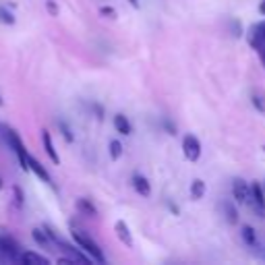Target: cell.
Here are the masks:
<instances>
[{"mask_svg": "<svg viewBox=\"0 0 265 265\" xmlns=\"http://www.w3.org/2000/svg\"><path fill=\"white\" fill-rule=\"evenodd\" d=\"M0 131H3L5 143L9 145V149H13V151H15L17 160H19V166H21V170L29 172V151H27L25 143L21 141L19 133H17L13 127H9V125H3V127H0Z\"/></svg>", "mask_w": 265, "mask_h": 265, "instance_id": "cell-1", "label": "cell"}, {"mask_svg": "<svg viewBox=\"0 0 265 265\" xmlns=\"http://www.w3.org/2000/svg\"><path fill=\"white\" fill-rule=\"evenodd\" d=\"M73 242H75L77 246H81V249L94 259V263H106L104 251L100 249V244H98L90 234H85V232H81V230H73Z\"/></svg>", "mask_w": 265, "mask_h": 265, "instance_id": "cell-2", "label": "cell"}, {"mask_svg": "<svg viewBox=\"0 0 265 265\" xmlns=\"http://www.w3.org/2000/svg\"><path fill=\"white\" fill-rule=\"evenodd\" d=\"M249 44H251V48L259 54V58H261V64L265 66V19L263 21H257V23H253L251 25V29H249Z\"/></svg>", "mask_w": 265, "mask_h": 265, "instance_id": "cell-3", "label": "cell"}, {"mask_svg": "<svg viewBox=\"0 0 265 265\" xmlns=\"http://www.w3.org/2000/svg\"><path fill=\"white\" fill-rule=\"evenodd\" d=\"M21 253L23 251H21L19 242H17L13 236H9V234L0 236V261H11V263H15V261H19Z\"/></svg>", "mask_w": 265, "mask_h": 265, "instance_id": "cell-4", "label": "cell"}, {"mask_svg": "<svg viewBox=\"0 0 265 265\" xmlns=\"http://www.w3.org/2000/svg\"><path fill=\"white\" fill-rule=\"evenodd\" d=\"M183 153L189 162H197L201 157V141L195 135H185L183 137Z\"/></svg>", "mask_w": 265, "mask_h": 265, "instance_id": "cell-5", "label": "cell"}, {"mask_svg": "<svg viewBox=\"0 0 265 265\" xmlns=\"http://www.w3.org/2000/svg\"><path fill=\"white\" fill-rule=\"evenodd\" d=\"M232 197L240 205H249L251 203V185L242 179H234L232 181Z\"/></svg>", "mask_w": 265, "mask_h": 265, "instance_id": "cell-6", "label": "cell"}, {"mask_svg": "<svg viewBox=\"0 0 265 265\" xmlns=\"http://www.w3.org/2000/svg\"><path fill=\"white\" fill-rule=\"evenodd\" d=\"M259 218H265V189L259 185V183H253L251 185V203H249Z\"/></svg>", "mask_w": 265, "mask_h": 265, "instance_id": "cell-7", "label": "cell"}, {"mask_svg": "<svg viewBox=\"0 0 265 265\" xmlns=\"http://www.w3.org/2000/svg\"><path fill=\"white\" fill-rule=\"evenodd\" d=\"M42 145H44L46 155L50 157V162L58 166V164H60V155H58V151H56V147H54V141H52V135H50L48 129L42 131Z\"/></svg>", "mask_w": 265, "mask_h": 265, "instance_id": "cell-8", "label": "cell"}, {"mask_svg": "<svg viewBox=\"0 0 265 265\" xmlns=\"http://www.w3.org/2000/svg\"><path fill=\"white\" fill-rule=\"evenodd\" d=\"M131 185H133V189L139 193L141 197H149V195H151V183H149L141 172H135V174L131 176Z\"/></svg>", "mask_w": 265, "mask_h": 265, "instance_id": "cell-9", "label": "cell"}, {"mask_svg": "<svg viewBox=\"0 0 265 265\" xmlns=\"http://www.w3.org/2000/svg\"><path fill=\"white\" fill-rule=\"evenodd\" d=\"M112 125H114V131L118 133V135H131L133 133V125H131V120H129V116H125V114H114V118H112Z\"/></svg>", "mask_w": 265, "mask_h": 265, "instance_id": "cell-10", "label": "cell"}, {"mask_svg": "<svg viewBox=\"0 0 265 265\" xmlns=\"http://www.w3.org/2000/svg\"><path fill=\"white\" fill-rule=\"evenodd\" d=\"M114 230H116V236H118L120 242H125L127 246H133L135 244L133 242V234H131V228H129V224L125 220H118L114 224Z\"/></svg>", "mask_w": 265, "mask_h": 265, "instance_id": "cell-11", "label": "cell"}, {"mask_svg": "<svg viewBox=\"0 0 265 265\" xmlns=\"http://www.w3.org/2000/svg\"><path fill=\"white\" fill-rule=\"evenodd\" d=\"M29 172H33L35 176H38V179L42 181V183H46V185H52V176L48 174V170L35 160L33 155H29Z\"/></svg>", "mask_w": 265, "mask_h": 265, "instance_id": "cell-12", "label": "cell"}, {"mask_svg": "<svg viewBox=\"0 0 265 265\" xmlns=\"http://www.w3.org/2000/svg\"><path fill=\"white\" fill-rule=\"evenodd\" d=\"M77 209H79V214H83V216H87V218H94V220L100 218V211H98V207L92 203V199H85V197L77 199Z\"/></svg>", "mask_w": 265, "mask_h": 265, "instance_id": "cell-13", "label": "cell"}, {"mask_svg": "<svg viewBox=\"0 0 265 265\" xmlns=\"http://www.w3.org/2000/svg\"><path fill=\"white\" fill-rule=\"evenodd\" d=\"M19 263H23V265H50V259L44 257V255H40V253L25 251V253H21Z\"/></svg>", "mask_w": 265, "mask_h": 265, "instance_id": "cell-14", "label": "cell"}, {"mask_svg": "<svg viewBox=\"0 0 265 265\" xmlns=\"http://www.w3.org/2000/svg\"><path fill=\"white\" fill-rule=\"evenodd\" d=\"M240 238H242V242H244L246 246H251V249L259 244V236H257V232H255V228L249 226V224L240 226Z\"/></svg>", "mask_w": 265, "mask_h": 265, "instance_id": "cell-15", "label": "cell"}, {"mask_svg": "<svg viewBox=\"0 0 265 265\" xmlns=\"http://www.w3.org/2000/svg\"><path fill=\"white\" fill-rule=\"evenodd\" d=\"M222 209H224V218L230 226H236L238 224V207H236V201H224L222 203Z\"/></svg>", "mask_w": 265, "mask_h": 265, "instance_id": "cell-16", "label": "cell"}, {"mask_svg": "<svg viewBox=\"0 0 265 265\" xmlns=\"http://www.w3.org/2000/svg\"><path fill=\"white\" fill-rule=\"evenodd\" d=\"M31 238H33V242L38 244V246H48L52 242V238H50V234L46 230V226L44 228H33V230H31Z\"/></svg>", "mask_w": 265, "mask_h": 265, "instance_id": "cell-17", "label": "cell"}, {"mask_svg": "<svg viewBox=\"0 0 265 265\" xmlns=\"http://www.w3.org/2000/svg\"><path fill=\"white\" fill-rule=\"evenodd\" d=\"M205 183L201 181V179H195L191 183V197L195 199V201H199V199H203V195H205Z\"/></svg>", "mask_w": 265, "mask_h": 265, "instance_id": "cell-18", "label": "cell"}, {"mask_svg": "<svg viewBox=\"0 0 265 265\" xmlns=\"http://www.w3.org/2000/svg\"><path fill=\"white\" fill-rule=\"evenodd\" d=\"M108 151H110V157L114 162H118L120 157H122V153H125V147H122V143L118 139H112L110 143H108Z\"/></svg>", "mask_w": 265, "mask_h": 265, "instance_id": "cell-19", "label": "cell"}, {"mask_svg": "<svg viewBox=\"0 0 265 265\" xmlns=\"http://www.w3.org/2000/svg\"><path fill=\"white\" fill-rule=\"evenodd\" d=\"M251 104H253V108L261 114H265V94L263 92H253L251 94Z\"/></svg>", "mask_w": 265, "mask_h": 265, "instance_id": "cell-20", "label": "cell"}, {"mask_svg": "<svg viewBox=\"0 0 265 265\" xmlns=\"http://www.w3.org/2000/svg\"><path fill=\"white\" fill-rule=\"evenodd\" d=\"M56 125H58V129H60V135L64 137V141H66V143H73V141H75V135H73V131H70V127L66 125V120H58Z\"/></svg>", "mask_w": 265, "mask_h": 265, "instance_id": "cell-21", "label": "cell"}, {"mask_svg": "<svg viewBox=\"0 0 265 265\" xmlns=\"http://www.w3.org/2000/svg\"><path fill=\"white\" fill-rule=\"evenodd\" d=\"M0 23H5V25H15V23H17L15 15H13L7 7H0Z\"/></svg>", "mask_w": 265, "mask_h": 265, "instance_id": "cell-22", "label": "cell"}, {"mask_svg": "<svg viewBox=\"0 0 265 265\" xmlns=\"http://www.w3.org/2000/svg\"><path fill=\"white\" fill-rule=\"evenodd\" d=\"M230 29H232L234 38H242V25H240L238 19H230Z\"/></svg>", "mask_w": 265, "mask_h": 265, "instance_id": "cell-23", "label": "cell"}, {"mask_svg": "<svg viewBox=\"0 0 265 265\" xmlns=\"http://www.w3.org/2000/svg\"><path fill=\"white\" fill-rule=\"evenodd\" d=\"M46 11L50 13V17H58V5L54 3V0H46Z\"/></svg>", "mask_w": 265, "mask_h": 265, "instance_id": "cell-24", "label": "cell"}, {"mask_svg": "<svg viewBox=\"0 0 265 265\" xmlns=\"http://www.w3.org/2000/svg\"><path fill=\"white\" fill-rule=\"evenodd\" d=\"M13 193H15V203H17V207H21V205H23V201H25L21 187H13Z\"/></svg>", "mask_w": 265, "mask_h": 265, "instance_id": "cell-25", "label": "cell"}, {"mask_svg": "<svg viewBox=\"0 0 265 265\" xmlns=\"http://www.w3.org/2000/svg\"><path fill=\"white\" fill-rule=\"evenodd\" d=\"M100 15L102 17H108V19H116V11L112 7H102L100 9Z\"/></svg>", "mask_w": 265, "mask_h": 265, "instance_id": "cell-26", "label": "cell"}, {"mask_svg": "<svg viewBox=\"0 0 265 265\" xmlns=\"http://www.w3.org/2000/svg\"><path fill=\"white\" fill-rule=\"evenodd\" d=\"M162 125H164V129H166V133L168 135H176V125H172V120H168V118H164V122H162Z\"/></svg>", "mask_w": 265, "mask_h": 265, "instance_id": "cell-27", "label": "cell"}, {"mask_svg": "<svg viewBox=\"0 0 265 265\" xmlns=\"http://www.w3.org/2000/svg\"><path fill=\"white\" fill-rule=\"evenodd\" d=\"M92 108H94V112H96V118L102 120V118H104V108H102V106L94 102V104H92Z\"/></svg>", "mask_w": 265, "mask_h": 265, "instance_id": "cell-28", "label": "cell"}, {"mask_svg": "<svg viewBox=\"0 0 265 265\" xmlns=\"http://www.w3.org/2000/svg\"><path fill=\"white\" fill-rule=\"evenodd\" d=\"M168 209L172 211V214H174V216H181V207H179V205H176V203H172V201H168Z\"/></svg>", "mask_w": 265, "mask_h": 265, "instance_id": "cell-29", "label": "cell"}, {"mask_svg": "<svg viewBox=\"0 0 265 265\" xmlns=\"http://www.w3.org/2000/svg\"><path fill=\"white\" fill-rule=\"evenodd\" d=\"M129 3H131V7H133V9H139V7H141L139 0H129Z\"/></svg>", "mask_w": 265, "mask_h": 265, "instance_id": "cell-30", "label": "cell"}, {"mask_svg": "<svg viewBox=\"0 0 265 265\" xmlns=\"http://www.w3.org/2000/svg\"><path fill=\"white\" fill-rule=\"evenodd\" d=\"M259 13H261V15H265V0H263V3L259 5Z\"/></svg>", "mask_w": 265, "mask_h": 265, "instance_id": "cell-31", "label": "cell"}, {"mask_svg": "<svg viewBox=\"0 0 265 265\" xmlns=\"http://www.w3.org/2000/svg\"><path fill=\"white\" fill-rule=\"evenodd\" d=\"M3 106H5V100H3V96H0V108H3Z\"/></svg>", "mask_w": 265, "mask_h": 265, "instance_id": "cell-32", "label": "cell"}, {"mask_svg": "<svg viewBox=\"0 0 265 265\" xmlns=\"http://www.w3.org/2000/svg\"><path fill=\"white\" fill-rule=\"evenodd\" d=\"M3 187H5V185H3V179H0V191H3Z\"/></svg>", "mask_w": 265, "mask_h": 265, "instance_id": "cell-33", "label": "cell"}]
</instances>
